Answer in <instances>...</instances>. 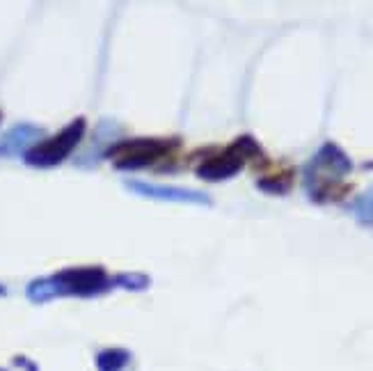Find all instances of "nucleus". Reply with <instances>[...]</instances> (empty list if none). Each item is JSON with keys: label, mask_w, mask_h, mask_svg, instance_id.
Returning <instances> with one entry per match:
<instances>
[{"label": "nucleus", "mask_w": 373, "mask_h": 371, "mask_svg": "<svg viewBox=\"0 0 373 371\" xmlns=\"http://www.w3.org/2000/svg\"><path fill=\"white\" fill-rule=\"evenodd\" d=\"M348 211L352 213V218L357 222L367 224V227H373V186L348 204Z\"/></svg>", "instance_id": "1a4fd4ad"}, {"label": "nucleus", "mask_w": 373, "mask_h": 371, "mask_svg": "<svg viewBox=\"0 0 373 371\" xmlns=\"http://www.w3.org/2000/svg\"><path fill=\"white\" fill-rule=\"evenodd\" d=\"M3 296H7V289H5L3 285H0V298H3Z\"/></svg>", "instance_id": "4468645a"}, {"label": "nucleus", "mask_w": 373, "mask_h": 371, "mask_svg": "<svg viewBox=\"0 0 373 371\" xmlns=\"http://www.w3.org/2000/svg\"><path fill=\"white\" fill-rule=\"evenodd\" d=\"M245 163L248 161H245L243 156L229 144L222 154L211 156L209 161H204L202 165H197L195 174L204 181H224V179H234L236 174H241L243 168H245Z\"/></svg>", "instance_id": "39448f33"}, {"label": "nucleus", "mask_w": 373, "mask_h": 371, "mask_svg": "<svg viewBox=\"0 0 373 371\" xmlns=\"http://www.w3.org/2000/svg\"><path fill=\"white\" fill-rule=\"evenodd\" d=\"M174 147H179V140H161V138H131V140H120L110 144L103 156L113 161L126 159V156L135 154H163L168 156Z\"/></svg>", "instance_id": "0eeeda50"}, {"label": "nucleus", "mask_w": 373, "mask_h": 371, "mask_svg": "<svg viewBox=\"0 0 373 371\" xmlns=\"http://www.w3.org/2000/svg\"><path fill=\"white\" fill-rule=\"evenodd\" d=\"M257 188L266 195H287L291 190V177L287 174H277V177H263L257 181Z\"/></svg>", "instance_id": "f8f14e48"}, {"label": "nucleus", "mask_w": 373, "mask_h": 371, "mask_svg": "<svg viewBox=\"0 0 373 371\" xmlns=\"http://www.w3.org/2000/svg\"><path fill=\"white\" fill-rule=\"evenodd\" d=\"M85 131H87V120L85 117H76L62 131H57L53 138L35 144L25 154V163L33 165V168H55V165H60L74 154V149L85 138Z\"/></svg>", "instance_id": "7ed1b4c3"}, {"label": "nucleus", "mask_w": 373, "mask_h": 371, "mask_svg": "<svg viewBox=\"0 0 373 371\" xmlns=\"http://www.w3.org/2000/svg\"><path fill=\"white\" fill-rule=\"evenodd\" d=\"M44 138V129L30 122H21L12 126L3 138H0V156H18V154H28L35 144H39V140Z\"/></svg>", "instance_id": "423d86ee"}, {"label": "nucleus", "mask_w": 373, "mask_h": 371, "mask_svg": "<svg viewBox=\"0 0 373 371\" xmlns=\"http://www.w3.org/2000/svg\"><path fill=\"white\" fill-rule=\"evenodd\" d=\"M14 363H16L18 367H23L25 371H39V369H37V367H35V365L30 363V360H28V358H21V355H16V358H14Z\"/></svg>", "instance_id": "ddd939ff"}, {"label": "nucleus", "mask_w": 373, "mask_h": 371, "mask_svg": "<svg viewBox=\"0 0 373 371\" xmlns=\"http://www.w3.org/2000/svg\"><path fill=\"white\" fill-rule=\"evenodd\" d=\"M0 371H5V369H0Z\"/></svg>", "instance_id": "dca6fc26"}, {"label": "nucleus", "mask_w": 373, "mask_h": 371, "mask_svg": "<svg viewBox=\"0 0 373 371\" xmlns=\"http://www.w3.org/2000/svg\"><path fill=\"white\" fill-rule=\"evenodd\" d=\"M0 122H3V113H0Z\"/></svg>", "instance_id": "2eb2a0df"}, {"label": "nucleus", "mask_w": 373, "mask_h": 371, "mask_svg": "<svg viewBox=\"0 0 373 371\" xmlns=\"http://www.w3.org/2000/svg\"><path fill=\"white\" fill-rule=\"evenodd\" d=\"M350 156L337 142H326L305 165V190L311 202L328 204L339 198V181L352 172Z\"/></svg>", "instance_id": "f03ea898"}, {"label": "nucleus", "mask_w": 373, "mask_h": 371, "mask_svg": "<svg viewBox=\"0 0 373 371\" xmlns=\"http://www.w3.org/2000/svg\"><path fill=\"white\" fill-rule=\"evenodd\" d=\"M126 188L147 200H161L174 204H195V207H211L213 200L202 190L183 188V186H165V183H149V181H126Z\"/></svg>", "instance_id": "20e7f679"}, {"label": "nucleus", "mask_w": 373, "mask_h": 371, "mask_svg": "<svg viewBox=\"0 0 373 371\" xmlns=\"http://www.w3.org/2000/svg\"><path fill=\"white\" fill-rule=\"evenodd\" d=\"M131 363V353L126 348H105L96 355V369L99 371H122Z\"/></svg>", "instance_id": "6e6552de"}, {"label": "nucleus", "mask_w": 373, "mask_h": 371, "mask_svg": "<svg viewBox=\"0 0 373 371\" xmlns=\"http://www.w3.org/2000/svg\"><path fill=\"white\" fill-rule=\"evenodd\" d=\"M231 147L236 149L245 161H252V159H263V149H261V144L252 138V135H239L236 140L231 142Z\"/></svg>", "instance_id": "9b49d317"}, {"label": "nucleus", "mask_w": 373, "mask_h": 371, "mask_svg": "<svg viewBox=\"0 0 373 371\" xmlns=\"http://www.w3.org/2000/svg\"><path fill=\"white\" fill-rule=\"evenodd\" d=\"M113 287H122L126 291H147L151 287V278L144 273H120L113 278Z\"/></svg>", "instance_id": "9d476101"}, {"label": "nucleus", "mask_w": 373, "mask_h": 371, "mask_svg": "<svg viewBox=\"0 0 373 371\" xmlns=\"http://www.w3.org/2000/svg\"><path fill=\"white\" fill-rule=\"evenodd\" d=\"M113 289V278H108L101 266H76L64 268L51 278H37L25 289V296L37 305L62 296L94 298Z\"/></svg>", "instance_id": "f257e3e1"}]
</instances>
